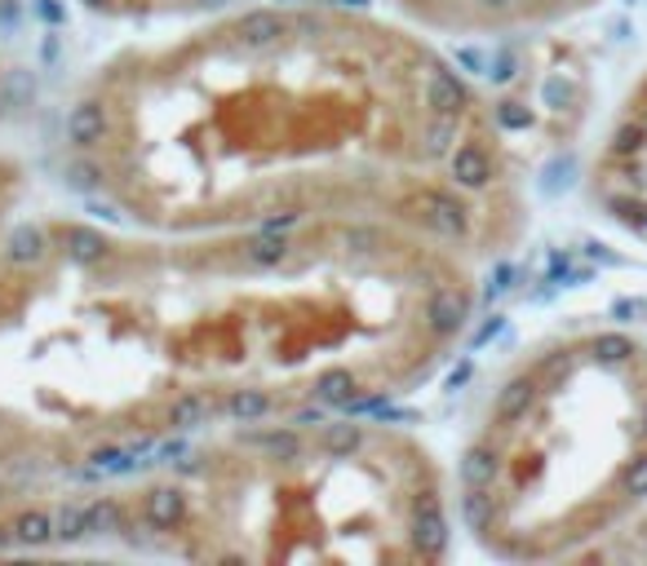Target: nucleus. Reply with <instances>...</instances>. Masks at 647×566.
Returning <instances> with one entry per match:
<instances>
[{
  "mask_svg": "<svg viewBox=\"0 0 647 566\" xmlns=\"http://www.w3.org/2000/svg\"><path fill=\"white\" fill-rule=\"evenodd\" d=\"M484 266L377 222L19 218L0 235V544L58 540L94 491L222 430L391 411L471 341Z\"/></svg>",
  "mask_w": 647,
  "mask_h": 566,
  "instance_id": "nucleus-1",
  "label": "nucleus"
},
{
  "mask_svg": "<svg viewBox=\"0 0 647 566\" xmlns=\"http://www.w3.org/2000/svg\"><path fill=\"white\" fill-rule=\"evenodd\" d=\"M81 208L143 231L377 222L479 261L528 231L520 147L443 40L351 0H235L107 53L58 115Z\"/></svg>",
  "mask_w": 647,
  "mask_h": 566,
  "instance_id": "nucleus-2",
  "label": "nucleus"
},
{
  "mask_svg": "<svg viewBox=\"0 0 647 566\" xmlns=\"http://www.w3.org/2000/svg\"><path fill=\"white\" fill-rule=\"evenodd\" d=\"M452 469L381 411L280 416L107 482L62 527L182 562H439L457 540Z\"/></svg>",
  "mask_w": 647,
  "mask_h": 566,
  "instance_id": "nucleus-3",
  "label": "nucleus"
},
{
  "mask_svg": "<svg viewBox=\"0 0 647 566\" xmlns=\"http://www.w3.org/2000/svg\"><path fill=\"white\" fill-rule=\"evenodd\" d=\"M452 501L501 562L590 557L647 514V336L572 323L501 364L466 420Z\"/></svg>",
  "mask_w": 647,
  "mask_h": 566,
  "instance_id": "nucleus-4",
  "label": "nucleus"
},
{
  "mask_svg": "<svg viewBox=\"0 0 647 566\" xmlns=\"http://www.w3.org/2000/svg\"><path fill=\"white\" fill-rule=\"evenodd\" d=\"M586 190L621 235L647 248V76L630 85L612 111L590 160Z\"/></svg>",
  "mask_w": 647,
  "mask_h": 566,
  "instance_id": "nucleus-5",
  "label": "nucleus"
},
{
  "mask_svg": "<svg viewBox=\"0 0 647 566\" xmlns=\"http://www.w3.org/2000/svg\"><path fill=\"white\" fill-rule=\"evenodd\" d=\"M395 19L422 27L435 40H510L546 36L603 0H381Z\"/></svg>",
  "mask_w": 647,
  "mask_h": 566,
  "instance_id": "nucleus-6",
  "label": "nucleus"
},
{
  "mask_svg": "<svg viewBox=\"0 0 647 566\" xmlns=\"http://www.w3.org/2000/svg\"><path fill=\"white\" fill-rule=\"evenodd\" d=\"M85 14H98L107 23H134V27H160V23H182L235 0H76Z\"/></svg>",
  "mask_w": 647,
  "mask_h": 566,
  "instance_id": "nucleus-7",
  "label": "nucleus"
},
{
  "mask_svg": "<svg viewBox=\"0 0 647 566\" xmlns=\"http://www.w3.org/2000/svg\"><path fill=\"white\" fill-rule=\"evenodd\" d=\"M23 190H27L23 169H19L10 156H0V235H5V231L19 222V212H23Z\"/></svg>",
  "mask_w": 647,
  "mask_h": 566,
  "instance_id": "nucleus-8",
  "label": "nucleus"
}]
</instances>
